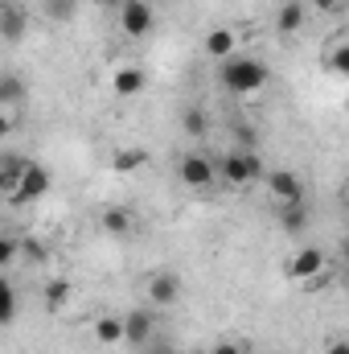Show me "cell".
Here are the masks:
<instances>
[{
  "label": "cell",
  "mask_w": 349,
  "mask_h": 354,
  "mask_svg": "<svg viewBox=\"0 0 349 354\" xmlns=\"http://www.w3.org/2000/svg\"><path fill=\"white\" fill-rule=\"evenodd\" d=\"M218 177L226 181V185H235V189H243V185H251V181H263V161H259V153L251 149V153H243V149H230L218 165Z\"/></svg>",
  "instance_id": "2"
},
{
  "label": "cell",
  "mask_w": 349,
  "mask_h": 354,
  "mask_svg": "<svg viewBox=\"0 0 349 354\" xmlns=\"http://www.w3.org/2000/svg\"><path fill=\"white\" fill-rule=\"evenodd\" d=\"M312 8L317 12H333V8H341V0H312Z\"/></svg>",
  "instance_id": "30"
},
{
  "label": "cell",
  "mask_w": 349,
  "mask_h": 354,
  "mask_svg": "<svg viewBox=\"0 0 349 354\" xmlns=\"http://www.w3.org/2000/svg\"><path fill=\"white\" fill-rule=\"evenodd\" d=\"M325 71H329V75H337V79H346V75H349V41H346V37H333V41H329Z\"/></svg>",
  "instance_id": "18"
},
{
  "label": "cell",
  "mask_w": 349,
  "mask_h": 354,
  "mask_svg": "<svg viewBox=\"0 0 349 354\" xmlns=\"http://www.w3.org/2000/svg\"><path fill=\"white\" fill-rule=\"evenodd\" d=\"M144 161H148V153L144 149H119L115 157H111V169L119 177H132V174H140L144 169Z\"/></svg>",
  "instance_id": "19"
},
{
  "label": "cell",
  "mask_w": 349,
  "mask_h": 354,
  "mask_svg": "<svg viewBox=\"0 0 349 354\" xmlns=\"http://www.w3.org/2000/svg\"><path fill=\"white\" fill-rule=\"evenodd\" d=\"M74 8H79V0H46V12H50L54 21H70Z\"/></svg>",
  "instance_id": "25"
},
{
  "label": "cell",
  "mask_w": 349,
  "mask_h": 354,
  "mask_svg": "<svg viewBox=\"0 0 349 354\" xmlns=\"http://www.w3.org/2000/svg\"><path fill=\"white\" fill-rule=\"evenodd\" d=\"M103 4H111V8H119V4H123V0H103Z\"/></svg>",
  "instance_id": "33"
},
{
  "label": "cell",
  "mask_w": 349,
  "mask_h": 354,
  "mask_svg": "<svg viewBox=\"0 0 349 354\" xmlns=\"http://www.w3.org/2000/svg\"><path fill=\"white\" fill-rule=\"evenodd\" d=\"M185 354H210V351H185Z\"/></svg>",
  "instance_id": "34"
},
{
  "label": "cell",
  "mask_w": 349,
  "mask_h": 354,
  "mask_svg": "<svg viewBox=\"0 0 349 354\" xmlns=\"http://www.w3.org/2000/svg\"><path fill=\"white\" fill-rule=\"evenodd\" d=\"M157 338V309H128L123 313V346L144 351Z\"/></svg>",
  "instance_id": "5"
},
{
  "label": "cell",
  "mask_w": 349,
  "mask_h": 354,
  "mask_svg": "<svg viewBox=\"0 0 349 354\" xmlns=\"http://www.w3.org/2000/svg\"><path fill=\"white\" fill-rule=\"evenodd\" d=\"M25 33H29V12L0 0V37H4V41H21Z\"/></svg>",
  "instance_id": "13"
},
{
  "label": "cell",
  "mask_w": 349,
  "mask_h": 354,
  "mask_svg": "<svg viewBox=\"0 0 349 354\" xmlns=\"http://www.w3.org/2000/svg\"><path fill=\"white\" fill-rule=\"evenodd\" d=\"M177 177H181V185H189V189H210V185L218 181V169H214V161H210L206 153H185V157L177 161Z\"/></svg>",
  "instance_id": "6"
},
{
  "label": "cell",
  "mask_w": 349,
  "mask_h": 354,
  "mask_svg": "<svg viewBox=\"0 0 349 354\" xmlns=\"http://www.w3.org/2000/svg\"><path fill=\"white\" fill-rule=\"evenodd\" d=\"M119 29H123V37H132V41L148 37V33L157 29L152 4H148V0H123V4H119Z\"/></svg>",
  "instance_id": "4"
},
{
  "label": "cell",
  "mask_w": 349,
  "mask_h": 354,
  "mask_svg": "<svg viewBox=\"0 0 349 354\" xmlns=\"http://www.w3.org/2000/svg\"><path fill=\"white\" fill-rule=\"evenodd\" d=\"M54 189V177L46 165H37V161H29V169L21 174V181L12 185V194H8V202L12 206H29V202H41L46 194Z\"/></svg>",
  "instance_id": "3"
},
{
  "label": "cell",
  "mask_w": 349,
  "mask_h": 354,
  "mask_svg": "<svg viewBox=\"0 0 349 354\" xmlns=\"http://www.w3.org/2000/svg\"><path fill=\"white\" fill-rule=\"evenodd\" d=\"M148 83V75H144V66H132V62H123V66H115L111 71V91L119 95V99H132V95H140Z\"/></svg>",
  "instance_id": "10"
},
{
  "label": "cell",
  "mask_w": 349,
  "mask_h": 354,
  "mask_svg": "<svg viewBox=\"0 0 349 354\" xmlns=\"http://www.w3.org/2000/svg\"><path fill=\"white\" fill-rule=\"evenodd\" d=\"M263 181H267V189H271L275 206H283V202H304V181L292 174V169H275V174H263Z\"/></svg>",
  "instance_id": "8"
},
{
  "label": "cell",
  "mask_w": 349,
  "mask_h": 354,
  "mask_svg": "<svg viewBox=\"0 0 349 354\" xmlns=\"http://www.w3.org/2000/svg\"><path fill=\"white\" fill-rule=\"evenodd\" d=\"M181 132H185L189 140H201V136L210 132V115H206L201 107H185V111H181Z\"/></svg>",
  "instance_id": "20"
},
{
  "label": "cell",
  "mask_w": 349,
  "mask_h": 354,
  "mask_svg": "<svg viewBox=\"0 0 349 354\" xmlns=\"http://www.w3.org/2000/svg\"><path fill=\"white\" fill-rule=\"evenodd\" d=\"M148 301L152 309H169L181 301V276L177 272H152L148 276Z\"/></svg>",
  "instance_id": "9"
},
{
  "label": "cell",
  "mask_w": 349,
  "mask_h": 354,
  "mask_svg": "<svg viewBox=\"0 0 349 354\" xmlns=\"http://www.w3.org/2000/svg\"><path fill=\"white\" fill-rule=\"evenodd\" d=\"M275 223H279L283 235H300V231L308 227V210H304V202H283V206H275Z\"/></svg>",
  "instance_id": "15"
},
{
  "label": "cell",
  "mask_w": 349,
  "mask_h": 354,
  "mask_svg": "<svg viewBox=\"0 0 349 354\" xmlns=\"http://www.w3.org/2000/svg\"><path fill=\"white\" fill-rule=\"evenodd\" d=\"M210 354H247L239 342H218V346H210Z\"/></svg>",
  "instance_id": "27"
},
{
  "label": "cell",
  "mask_w": 349,
  "mask_h": 354,
  "mask_svg": "<svg viewBox=\"0 0 349 354\" xmlns=\"http://www.w3.org/2000/svg\"><path fill=\"white\" fill-rule=\"evenodd\" d=\"M8 194H12V181H8V177L0 174V198H8Z\"/></svg>",
  "instance_id": "32"
},
{
  "label": "cell",
  "mask_w": 349,
  "mask_h": 354,
  "mask_svg": "<svg viewBox=\"0 0 349 354\" xmlns=\"http://www.w3.org/2000/svg\"><path fill=\"white\" fill-rule=\"evenodd\" d=\"M21 99H25V79H21L17 71H4V75H0V111L21 107Z\"/></svg>",
  "instance_id": "17"
},
{
  "label": "cell",
  "mask_w": 349,
  "mask_h": 354,
  "mask_svg": "<svg viewBox=\"0 0 349 354\" xmlns=\"http://www.w3.org/2000/svg\"><path fill=\"white\" fill-rule=\"evenodd\" d=\"M267 79H271V71L263 66L259 58H226V62L218 66L222 91H230V95H239V99L259 95V91L267 87Z\"/></svg>",
  "instance_id": "1"
},
{
  "label": "cell",
  "mask_w": 349,
  "mask_h": 354,
  "mask_svg": "<svg viewBox=\"0 0 349 354\" xmlns=\"http://www.w3.org/2000/svg\"><path fill=\"white\" fill-rule=\"evenodd\" d=\"M8 132H12V120H8V111H0V140H4Z\"/></svg>",
  "instance_id": "31"
},
{
  "label": "cell",
  "mask_w": 349,
  "mask_h": 354,
  "mask_svg": "<svg viewBox=\"0 0 349 354\" xmlns=\"http://www.w3.org/2000/svg\"><path fill=\"white\" fill-rule=\"evenodd\" d=\"M144 354H177V351L169 346V342H157V338H152V342L144 346Z\"/></svg>",
  "instance_id": "28"
},
{
  "label": "cell",
  "mask_w": 349,
  "mask_h": 354,
  "mask_svg": "<svg viewBox=\"0 0 349 354\" xmlns=\"http://www.w3.org/2000/svg\"><path fill=\"white\" fill-rule=\"evenodd\" d=\"M17 256H21V243H17L12 235H0V272L17 264Z\"/></svg>",
  "instance_id": "24"
},
{
  "label": "cell",
  "mask_w": 349,
  "mask_h": 354,
  "mask_svg": "<svg viewBox=\"0 0 349 354\" xmlns=\"http://www.w3.org/2000/svg\"><path fill=\"white\" fill-rule=\"evenodd\" d=\"M201 50H206L214 62H226V58H235V50H239V33H235V29H210V33L201 37Z\"/></svg>",
  "instance_id": "12"
},
{
  "label": "cell",
  "mask_w": 349,
  "mask_h": 354,
  "mask_svg": "<svg viewBox=\"0 0 349 354\" xmlns=\"http://www.w3.org/2000/svg\"><path fill=\"white\" fill-rule=\"evenodd\" d=\"M304 21H308L304 0H283V4L275 8V29H279L283 37H296V33L304 29Z\"/></svg>",
  "instance_id": "11"
},
{
  "label": "cell",
  "mask_w": 349,
  "mask_h": 354,
  "mask_svg": "<svg viewBox=\"0 0 349 354\" xmlns=\"http://www.w3.org/2000/svg\"><path fill=\"white\" fill-rule=\"evenodd\" d=\"M99 227H103L107 235H115V239H128V235L136 231V218H132L128 206H107V210L99 214Z\"/></svg>",
  "instance_id": "14"
},
{
  "label": "cell",
  "mask_w": 349,
  "mask_h": 354,
  "mask_svg": "<svg viewBox=\"0 0 349 354\" xmlns=\"http://www.w3.org/2000/svg\"><path fill=\"white\" fill-rule=\"evenodd\" d=\"M329 268V256H325V248L321 243H304L292 260H288V276L296 280V284H304V280H312L317 272H325Z\"/></svg>",
  "instance_id": "7"
},
{
  "label": "cell",
  "mask_w": 349,
  "mask_h": 354,
  "mask_svg": "<svg viewBox=\"0 0 349 354\" xmlns=\"http://www.w3.org/2000/svg\"><path fill=\"white\" fill-rule=\"evenodd\" d=\"M325 354H349V342H341V338H329Z\"/></svg>",
  "instance_id": "29"
},
{
  "label": "cell",
  "mask_w": 349,
  "mask_h": 354,
  "mask_svg": "<svg viewBox=\"0 0 349 354\" xmlns=\"http://www.w3.org/2000/svg\"><path fill=\"white\" fill-rule=\"evenodd\" d=\"M148 4H152V0H148Z\"/></svg>",
  "instance_id": "35"
},
{
  "label": "cell",
  "mask_w": 349,
  "mask_h": 354,
  "mask_svg": "<svg viewBox=\"0 0 349 354\" xmlns=\"http://www.w3.org/2000/svg\"><path fill=\"white\" fill-rule=\"evenodd\" d=\"M94 342H99V346H119V342H123V317L103 313V317L94 322Z\"/></svg>",
  "instance_id": "16"
},
{
  "label": "cell",
  "mask_w": 349,
  "mask_h": 354,
  "mask_svg": "<svg viewBox=\"0 0 349 354\" xmlns=\"http://www.w3.org/2000/svg\"><path fill=\"white\" fill-rule=\"evenodd\" d=\"M17 322V288L0 276V326H12Z\"/></svg>",
  "instance_id": "22"
},
{
  "label": "cell",
  "mask_w": 349,
  "mask_h": 354,
  "mask_svg": "<svg viewBox=\"0 0 349 354\" xmlns=\"http://www.w3.org/2000/svg\"><path fill=\"white\" fill-rule=\"evenodd\" d=\"M235 136H239V149H243V153H251V149H255V140H259V136H255V128H239Z\"/></svg>",
  "instance_id": "26"
},
{
  "label": "cell",
  "mask_w": 349,
  "mask_h": 354,
  "mask_svg": "<svg viewBox=\"0 0 349 354\" xmlns=\"http://www.w3.org/2000/svg\"><path fill=\"white\" fill-rule=\"evenodd\" d=\"M25 169H29V157H21V153H4V157H0V174L8 177L12 185L21 181V174H25Z\"/></svg>",
  "instance_id": "23"
},
{
  "label": "cell",
  "mask_w": 349,
  "mask_h": 354,
  "mask_svg": "<svg viewBox=\"0 0 349 354\" xmlns=\"http://www.w3.org/2000/svg\"><path fill=\"white\" fill-rule=\"evenodd\" d=\"M41 301H46V309H50V313H62V309H66V301H70V284H66V280H50Z\"/></svg>",
  "instance_id": "21"
}]
</instances>
